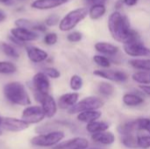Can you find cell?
<instances>
[{"instance_id":"1","label":"cell","mask_w":150,"mask_h":149,"mask_svg":"<svg viewBox=\"0 0 150 149\" xmlns=\"http://www.w3.org/2000/svg\"><path fill=\"white\" fill-rule=\"evenodd\" d=\"M108 30L112 39L123 45L140 40L138 32L131 28L128 18L120 11H115L109 16Z\"/></svg>"},{"instance_id":"2","label":"cell","mask_w":150,"mask_h":149,"mask_svg":"<svg viewBox=\"0 0 150 149\" xmlns=\"http://www.w3.org/2000/svg\"><path fill=\"white\" fill-rule=\"evenodd\" d=\"M3 91L6 100L13 105L21 106H27L31 105V98L25 90V87L19 82H11L6 83L4 86Z\"/></svg>"},{"instance_id":"3","label":"cell","mask_w":150,"mask_h":149,"mask_svg":"<svg viewBox=\"0 0 150 149\" xmlns=\"http://www.w3.org/2000/svg\"><path fill=\"white\" fill-rule=\"evenodd\" d=\"M89 10L86 7L76 8L68 12L59 23V29L62 32H69L73 30L88 16Z\"/></svg>"},{"instance_id":"4","label":"cell","mask_w":150,"mask_h":149,"mask_svg":"<svg viewBox=\"0 0 150 149\" xmlns=\"http://www.w3.org/2000/svg\"><path fill=\"white\" fill-rule=\"evenodd\" d=\"M104 105V101L98 97H87L77 102L74 106L69 109V114H78L82 112L90 110H98Z\"/></svg>"},{"instance_id":"5","label":"cell","mask_w":150,"mask_h":149,"mask_svg":"<svg viewBox=\"0 0 150 149\" xmlns=\"http://www.w3.org/2000/svg\"><path fill=\"white\" fill-rule=\"evenodd\" d=\"M64 138V133L61 131H54L46 133L40 134L38 136L33 137L31 140V143L33 146L47 148L53 147L58 144Z\"/></svg>"},{"instance_id":"6","label":"cell","mask_w":150,"mask_h":149,"mask_svg":"<svg viewBox=\"0 0 150 149\" xmlns=\"http://www.w3.org/2000/svg\"><path fill=\"white\" fill-rule=\"evenodd\" d=\"M123 50L125 54L130 57H150V49L148 47H146L140 40L124 44Z\"/></svg>"},{"instance_id":"7","label":"cell","mask_w":150,"mask_h":149,"mask_svg":"<svg viewBox=\"0 0 150 149\" xmlns=\"http://www.w3.org/2000/svg\"><path fill=\"white\" fill-rule=\"evenodd\" d=\"M34 97L36 101L40 103L41 107L45 112L46 117L53 118L57 112V104L54 97L48 93H39L35 92Z\"/></svg>"},{"instance_id":"8","label":"cell","mask_w":150,"mask_h":149,"mask_svg":"<svg viewBox=\"0 0 150 149\" xmlns=\"http://www.w3.org/2000/svg\"><path fill=\"white\" fill-rule=\"evenodd\" d=\"M93 75L116 83H126L129 78L128 75L122 70H109L107 68L97 69L93 72Z\"/></svg>"},{"instance_id":"9","label":"cell","mask_w":150,"mask_h":149,"mask_svg":"<svg viewBox=\"0 0 150 149\" xmlns=\"http://www.w3.org/2000/svg\"><path fill=\"white\" fill-rule=\"evenodd\" d=\"M46 115L42 107L38 105L28 106L22 112V119L29 125L40 123L44 119Z\"/></svg>"},{"instance_id":"10","label":"cell","mask_w":150,"mask_h":149,"mask_svg":"<svg viewBox=\"0 0 150 149\" xmlns=\"http://www.w3.org/2000/svg\"><path fill=\"white\" fill-rule=\"evenodd\" d=\"M11 35H12L14 38L18 39V40L24 43L37 40L40 37L37 32L25 27H18V26L11 29Z\"/></svg>"},{"instance_id":"11","label":"cell","mask_w":150,"mask_h":149,"mask_svg":"<svg viewBox=\"0 0 150 149\" xmlns=\"http://www.w3.org/2000/svg\"><path fill=\"white\" fill-rule=\"evenodd\" d=\"M29 124L24 121L22 119H15V118H3L1 128L2 130H5L8 132H21L27 129Z\"/></svg>"},{"instance_id":"12","label":"cell","mask_w":150,"mask_h":149,"mask_svg":"<svg viewBox=\"0 0 150 149\" xmlns=\"http://www.w3.org/2000/svg\"><path fill=\"white\" fill-rule=\"evenodd\" d=\"M32 83L35 92L39 93H48L50 89L49 77L42 71L36 73L32 80Z\"/></svg>"},{"instance_id":"13","label":"cell","mask_w":150,"mask_h":149,"mask_svg":"<svg viewBox=\"0 0 150 149\" xmlns=\"http://www.w3.org/2000/svg\"><path fill=\"white\" fill-rule=\"evenodd\" d=\"M89 142L84 138H74L54 146L53 149H86Z\"/></svg>"},{"instance_id":"14","label":"cell","mask_w":150,"mask_h":149,"mask_svg":"<svg viewBox=\"0 0 150 149\" xmlns=\"http://www.w3.org/2000/svg\"><path fill=\"white\" fill-rule=\"evenodd\" d=\"M95 50L100 54H104L107 57H112L120 53V48L118 46L105 41H98L94 45Z\"/></svg>"},{"instance_id":"15","label":"cell","mask_w":150,"mask_h":149,"mask_svg":"<svg viewBox=\"0 0 150 149\" xmlns=\"http://www.w3.org/2000/svg\"><path fill=\"white\" fill-rule=\"evenodd\" d=\"M15 25L18 27H25L35 32H45L47 31V25L45 23H40L37 21H33L27 18H18L15 21Z\"/></svg>"},{"instance_id":"16","label":"cell","mask_w":150,"mask_h":149,"mask_svg":"<svg viewBox=\"0 0 150 149\" xmlns=\"http://www.w3.org/2000/svg\"><path fill=\"white\" fill-rule=\"evenodd\" d=\"M26 54L29 60L33 63H40L48 58V54L45 50L33 46L26 47Z\"/></svg>"},{"instance_id":"17","label":"cell","mask_w":150,"mask_h":149,"mask_svg":"<svg viewBox=\"0 0 150 149\" xmlns=\"http://www.w3.org/2000/svg\"><path fill=\"white\" fill-rule=\"evenodd\" d=\"M68 0H35L31 4V7L37 10H51L65 4Z\"/></svg>"},{"instance_id":"18","label":"cell","mask_w":150,"mask_h":149,"mask_svg":"<svg viewBox=\"0 0 150 149\" xmlns=\"http://www.w3.org/2000/svg\"><path fill=\"white\" fill-rule=\"evenodd\" d=\"M78 99H79V94L77 92L63 94L58 99V107L62 110L65 109L69 110L78 102Z\"/></svg>"},{"instance_id":"19","label":"cell","mask_w":150,"mask_h":149,"mask_svg":"<svg viewBox=\"0 0 150 149\" xmlns=\"http://www.w3.org/2000/svg\"><path fill=\"white\" fill-rule=\"evenodd\" d=\"M91 139L94 142L103 145H111L115 141V136L113 135V133L106 131L92 133Z\"/></svg>"},{"instance_id":"20","label":"cell","mask_w":150,"mask_h":149,"mask_svg":"<svg viewBox=\"0 0 150 149\" xmlns=\"http://www.w3.org/2000/svg\"><path fill=\"white\" fill-rule=\"evenodd\" d=\"M88 16L92 20H98L106 13V7L105 4H94L88 9Z\"/></svg>"},{"instance_id":"21","label":"cell","mask_w":150,"mask_h":149,"mask_svg":"<svg viewBox=\"0 0 150 149\" xmlns=\"http://www.w3.org/2000/svg\"><path fill=\"white\" fill-rule=\"evenodd\" d=\"M101 116H102L101 112H99L98 110H90V111H85V112H82L78 113L77 119L80 122L88 124V123H91V122L99 119L101 118Z\"/></svg>"},{"instance_id":"22","label":"cell","mask_w":150,"mask_h":149,"mask_svg":"<svg viewBox=\"0 0 150 149\" xmlns=\"http://www.w3.org/2000/svg\"><path fill=\"white\" fill-rule=\"evenodd\" d=\"M136 131H141L140 128H139V126H138L137 119L136 120H133V121H129V122L123 123V124H121L118 127V132L121 135L134 134Z\"/></svg>"},{"instance_id":"23","label":"cell","mask_w":150,"mask_h":149,"mask_svg":"<svg viewBox=\"0 0 150 149\" xmlns=\"http://www.w3.org/2000/svg\"><path fill=\"white\" fill-rule=\"evenodd\" d=\"M122 101L123 103L130 107H134V106H139L141 105H142L144 103V99L143 97H142L141 96L134 94V93H126L124 94L123 97H122Z\"/></svg>"},{"instance_id":"24","label":"cell","mask_w":150,"mask_h":149,"mask_svg":"<svg viewBox=\"0 0 150 149\" xmlns=\"http://www.w3.org/2000/svg\"><path fill=\"white\" fill-rule=\"evenodd\" d=\"M128 63L137 70L150 71V58H134L129 60Z\"/></svg>"},{"instance_id":"25","label":"cell","mask_w":150,"mask_h":149,"mask_svg":"<svg viewBox=\"0 0 150 149\" xmlns=\"http://www.w3.org/2000/svg\"><path fill=\"white\" fill-rule=\"evenodd\" d=\"M131 78L134 82L141 85H149L150 71H146V70L136 71L132 75Z\"/></svg>"},{"instance_id":"26","label":"cell","mask_w":150,"mask_h":149,"mask_svg":"<svg viewBox=\"0 0 150 149\" xmlns=\"http://www.w3.org/2000/svg\"><path fill=\"white\" fill-rule=\"evenodd\" d=\"M110 127V125L106 122L104 121H93L91 123H88L86 126V130L90 133H99V132H103V131H106L108 130Z\"/></svg>"},{"instance_id":"27","label":"cell","mask_w":150,"mask_h":149,"mask_svg":"<svg viewBox=\"0 0 150 149\" xmlns=\"http://www.w3.org/2000/svg\"><path fill=\"white\" fill-rule=\"evenodd\" d=\"M98 91L104 97H111L114 94L115 88L108 82H101L98 86Z\"/></svg>"},{"instance_id":"28","label":"cell","mask_w":150,"mask_h":149,"mask_svg":"<svg viewBox=\"0 0 150 149\" xmlns=\"http://www.w3.org/2000/svg\"><path fill=\"white\" fill-rule=\"evenodd\" d=\"M0 47L3 51V53L10 57V58H14V59H18L19 57V53L18 51L11 44L9 43H5V42H2L0 45Z\"/></svg>"},{"instance_id":"29","label":"cell","mask_w":150,"mask_h":149,"mask_svg":"<svg viewBox=\"0 0 150 149\" xmlns=\"http://www.w3.org/2000/svg\"><path fill=\"white\" fill-rule=\"evenodd\" d=\"M17 67L14 63L6 61H0V74L1 75H12L16 73Z\"/></svg>"},{"instance_id":"30","label":"cell","mask_w":150,"mask_h":149,"mask_svg":"<svg viewBox=\"0 0 150 149\" xmlns=\"http://www.w3.org/2000/svg\"><path fill=\"white\" fill-rule=\"evenodd\" d=\"M93 61L102 68H109L112 65V61L109 57L104 54H96L93 56Z\"/></svg>"},{"instance_id":"31","label":"cell","mask_w":150,"mask_h":149,"mask_svg":"<svg viewBox=\"0 0 150 149\" xmlns=\"http://www.w3.org/2000/svg\"><path fill=\"white\" fill-rule=\"evenodd\" d=\"M83 86V80L79 75H73L69 80V87L73 91L80 90Z\"/></svg>"},{"instance_id":"32","label":"cell","mask_w":150,"mask_h":149,"mask_svg":"<svg viewBox=\"0 0 150 149\" xmlns=\"http://www.w3.org/2000/svg\"><path fill=\"white\" fill-rule=\"evenodd\" d=\"M121 142L124 144V146L130 148H135L138 147L137 137H135L134 134L121 135Z\"/></svg>"},{"instance_id":"33","label":"cell","mask_w":150,"mask_h":149,"mask_svg":"<svg viewBox=\"0 0 150 149\" xmlns=\"http://www.w3.org/2000/svg\"><path fill=\"white\" fill-rule=\"evenodd\" d=\"M42 72L46 74L49 78H52V79H58L61 76V72L57 68H53V67L44 68L42 69Z\"/></svg>"},{"instance_id":"34","label":"cell","mask_w":150,"mask_h":149,"mask_svg":"<svg viewBox=\"0 0 150 149\" xmlns=\"http://www.w3.org/2000/svg\"><path fill=\"white\" fill-rule=\"evenodd\" d=\"M138 147L143 149L150 148V136L149 135H139L137 136Z\"/></svg>"},{"instance_id":"35","label":"cell","mask_w":150,"mask_h":149,"mask_svg":"<svg viewBox=\"0 0 150 149\" xmlns=\"http://www.w3.org/2000/svg\"><path fill=\"white\" fill-rule=\"evenodd\" d=\"M44 43L47 46L55 45L58 41V35L55 32H48L44 36Z\"/></svg>"},{"instance_id":"36","label":"cell","mask_w":150,"mask_h":149,"mask_svg":"<svg viewBox=\"0 0 150 149\" xmlns=\"http://www.w3.org/2000/svg\"><path fill=\"white\" fill-rule=\"evenodd\" d=\"M68 41L71 43H77L83 40V33L78 31H73L67 35Z\"/></svg>"},{"instance_id":"37","label":"cell","mask_w":150,"mask_h":149,"mask_svg":"<svg viewBox=\"0 0 150 149\" xmlns=\"http://www.w3.org/2000/svg\"><path fill=\"white\" fill-rule=\"evenodd\" d=\"M60 20H61V18H60L59 15H57V14H51V15H49L46 18L45 24L47 25V26L51 27V26H54L56 25H59Z\"/></svg>"},{"instance_id":"38","label":"cell","mask_w":150,"mask_h":149,"mask_svg":"<svg viewBox=\"0 0 150 149\" xmlns=\"http://www.w3.org/2000/svg\"><path fill=\"white\" fill-rule=\"evenodd\" d=\"M138 126L141 131H147L150 134V119H138Z\"/></svg>"},{"instance_id":"39","label":"cell","mask_w":150,"mask_h":149,"mask_svg":"<svg viewBox=\"0 0 150 149\" xmlns=\"http://www.w3.org/2000/svg\"><path fill=\"white\" fill-rule=\"evenodd\" d=\"M9 39H10V40H11L12 43H14L15 45H17V46H19V47H25V44H26V43L21 42V41H20V40H18V39L14 38L12 35H11V36L9 37Z\"/></svg>"},{"instance_id":"40","label":"cell","mask_w":150,"mask_h":149,"mask_svg":"<svg viewBox=\"0 0 150 149\" xmlns=\"http://www.w3.org/2000/svg\"><path fill=\"white\" fill-rule=\"evenodd\" d=\"M87 5H92L94 4H105L107 0H83Z\"/></svg>"},{"instance_id":"41","label":"cell","mask_w":150,"mask_h":149,"mask_svg":"<svg viewBox=\"0 0 150 149\" xmlns=\"http://www.w3.org/2000/svg\"><path fill=\"white\" fill-rule=\"evenodd\" d=\"M139 1L140 0H123L124 4L127 5V6H129V7H132V6L136 5Z\"/></svg>"},{"instance_id":"42","label":"cell","mask_w":150,"mask_h":149,"mask_svg":"<svg viewBox=\"0 0 150 149\" xmlns=\"http://www.w3.org/2000/svg\"><path fill=\"white\" fill-rule=\"evenodd\" d=\"M140 89L142 90V91L144 94H146V95H148V96L150 97V84L149 85H141Z\"/></svg>"},{"instance_id":"43","label":"cell","mask_w":150,"mask_h":149,"mask_svg":"<svg viewBox=\"0 0 150 149\" xmlns=\"http://www.w3.org/2000/svg\"><path fill=\"white\" fill-rule=\"evenodd\" d=\"M123 5H124L123 0H118V1L115 3V4H114V6H115V8L117 9V11L120 10V9H121V8L123 7Z\"/></svg>"},{"instance_id":"44","label":"cell","mask_w":150,"mask_h":149,"mask_svg":"<svg viewBox=\"0 0 150 149\" xmlns=\"http://www.w3.org/2000/svg\"><path fill=\"white\" fill-rule=\"evenodd\" d=\"M6 18V13L0 9V23H2L3 21H4Z\"/></svg>"},{"instance_id":"45","label":"cell","mask_w":150,"mask_h":149,"mask_svg":"<svg viewBox=\"0 0 150 149\" xmlns=\"http://www.w3.org/2000/svg\"><path fill=\"white\" fill-rule=\"evenodd\" d=\"M0 3L5 4H9L11 3H12V0H0Z\"/></svg>"},{"instance_id":"46","label":"cell","mask_w":150,"mask_h":149,"mask_svg":"<svg viewBox=\"0 0 150 149\" xmlns=\"http://www.w3.org/2000/svg\"><path fill=\"white\" fill-rule=\"evenodd\" d=\"M2 119H3V118L0 116V136L2 135V133H3V132H2V128H1V124H2Z\"/></svg>"}]
</instances>
